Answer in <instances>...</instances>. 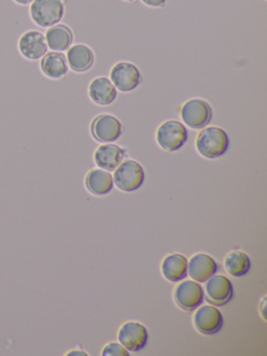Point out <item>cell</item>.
<instances>
[{"label": "cell", "mask_w": 267, "mask_h": 356, "mask_svg": "<svg viewBox=\"0 0 267 356\" xmlns=\"http://www.w3.org/2000/svg\"><path fill=\"white\" fill-rule=\"evenodd\" d=\"M206 282L204 297H206L209 303L216 306H223L233 299V284L227 277L220 274H214Z\"/></svg>", "instance_id": "7"}, {"label": "cell", "mask_w": 267, "mask_h": 356, "mask_svg": "<svg viewBox=\"0 0 267 356\" xmlns=\"http://www.w3.org/2000/svg\"><path fill=\"white\" fill-rule=\"evenodd\" d=\"M118 339L125 349L131 352H139L147 343V329L141 323L129 321L121 325L119 328Z\"/></svg>", "instance_id": "10"}, {"label": "cell", "mask_w": 267, "mask_h": 356, "mask_svg": "<svg viewBox=\"0 0 267 356\" xmlns=\"http://www.w3.org/2000/svg\"><path fill=\"white\" fill-rule=\"evenodd\" d=\"M67 63L73 72H88L94 64L93 51L85 44L73 45L67 53Z\"/></svg>", "instance_id": "18"}, {"label": "cell", "mask_w": 267, "mask_h": 356, "mask_svg": "<svg viewBox=\"0 0 267 356\" xmlns=\"http://www.w3.org/2000/svg\"><path fill=\"white\" fill-rule=\"evenodd\" d=\"M102 356H129V350L125 349L121 343H110L104 346Z\"/></svg>", "instance_id": "22"}, {"label": "cell", "mask_w": 267, "mask_h": 356, "mask_svg": "<svg viewBox=\"0 0 267 356\" xmlns=\"http://www.w3.org/2000/svg\"><path fill=\"white\" fill-rule=\"evenodd\" d=\"M229 139L225 130L217 127H209L200 131L195 141L198 154L207 159H216L227 153Z\"/></svg>", "instance_id": "1"}, {"label": "cell", "mask_w": 267, "mask_h": 356, "mask_svg": "<svg viewBox=\"0 0 267 356\" xmlns=\"http://www.w3.org/2000/svg\"><path fill=\"white\" fill-rule=\"evenodd\" d=\"M173 299L181 309L192 312L204 301V289L195 281L185 280L175 286Z\"/></svg>", "instance_id": "8"}, {"label": "cell", "mask_w": 267, "mask_h": 356, "mask_svg": "<svg viewBox=\"0 0 267 356\" xmlns=\"http://www.w3.org/2000/svg\"><path fill=\"white\" fill-rule=\"evenodd\" d=\"M127 1H135V0H127Z\"/></svg>", "instance_id": "26"}, {"label": "cell", "mask_w": 267, "mask_h": 356, "mask_svg": "<svg viewBox=\"0 0 267 356\" xmlns=\"http://www.w3.org/2000/svg\"><path fill=\"white\" fill-rule=\"evenodd\" d=\"M145 174L139 162L127 159L121 162L114 172L113 182L119 191L133 193L143 185Z\"/></svg>", "instance_id": "2"}, {"label": "cell", "mask_w": 267, "mask_h": 356, "mask_svg": "<svg viewBox=\"0 0 267 356\" xmlns=\"http://www.w3.org/2000/svg\"><path fill=\"white\" fill-rule=\"evenodd\" d=\"M47 47L54 51H67L73 42V34L68 26L56 24L50 26L45 35Z\"/></svg>", "instance_id": "20"}, {"label": "cell", "mask_w": 267, "mask_h": 356, "mask_svg": "<svg viewBox=\"0 0 267 356\" xmlns=\"http://www.w3.org/2000/svg\"><path fill=\"white\" fill-rule=\"evenodd\" d=\"M15 3H18L21 6H27L29 3H33V0H14Z\"/></svg>", "instance_id": "24"}, {"label": "cell", "mask_w": 267, "mask_h": 356, "mask_svg": "<svg viewBox=\"0 0 267 356\" xmlns=\"http://www.w3.org/2000/svg\"><path fill=\"white\" fill-rule=\"evenodd\" d=\"M77 354H81V355H87V354L85 353V352H74V350H72V351L69 352L68 355H77Z\"/></svg>", "instance_id": "25"}, {"label": "cell", "mask_w": 267, "mask_h": 356, "mask_svg": "<svg viewBox=\"0 0 267 356\" xmlns=\"http://www.w3.org/2000/svg\"><path fill=\"white\" fill-rule=\"evenodd\" d=\"M90 130L98 143H114L122 135V124L115 116L102 114L94 118Z\"/></svg>", "instance_id": "9"}, {"label": "cell", "mask_w": 267, "mask_h": 356, "mask_svg": "<svg viewBox=\"0 0 267 356\" xmlns=\"http://www.w3.org/2000/svg\"><path fill=\"white\" fill-rule=\"evenodd\" d=\"M212 116V108L204 99H190L184 104L181 109V118L184 124L194 130H200L208 126Z\"/></svg>", "instance_id": "5"}, {"label": "cell", "mask_w": 267, "mask_h": 356, "mask_svg": "<svg viewBox=\"0 0 267 356\" xmlns=\"http://www.w3.org/2000/svg\"><path fill=\"white\" fill-rule=\"evenodd\" d=\"M31 17L40 28L56 26L64 16L63 0H33L31 3Z\"/></svg>", "instance_id": "3"}, {"label": "cell", "mask_w": 267, "mask_h": 356, "mask_svg": "<svg viewBox=\"0 0 267 356\" xmlns=\"http://www.w3.org/2000/svg\"><path fill=\"white\" fill-rule=\"evenodd\" d=\"M223 266H225L227 274L239 278V277L248 274L250 266H252V262H250L248 254L240 251V250H234L225 256Z\"/></svg>", "instance_id": "21"}, {"label": "cell", "mask_w": 267, "mask_h": 356, "mask_svg": "<svg viewBox=\"0 0 267 356\" xmlns=\"http://www.w3.org/2000/svg\"><path fill=\"white\" fill-rule=\"evenodd\" d=\"M218 270V264L208 254L198 253L188 262V274L196 282H206Z\"/></svg>", "instance_id": "13"}, {"label": "cell", "mask_w": 267, "mask_h": 356, "mask_svg": "<svg viewBox=\"0 0 267 356\" xmlns=\"http://www.w3.org/2000/svg\"><path fill=\"white\" fill-rule=\"evenodd\" d=\"M42 72L45 74L47 78L58 80V79L64 78L68 72V63H67L66 57L64 54L52 53L45 54L42 58L41 63H40Z\"/></svg>", "instance_id": "19"}, {"label": "cell", "mask_w": 267, "mask_h": 356, "mask_svg": "<svg viewBox=\"0 0 267 356\" xmlns=\"http://www.w3.org/2000/svg\"><path fill=\"white\" fill-rule=\"evenodd\" d=\"M163 277L170 282L183 280L188 274V260L181 254H169L161 264Z\"/></svg>", "instance_id": "16"}, {"label": "cell", "mask_w": 267, "mask_h": 356, "mask_svg": "<svg viewBox=\"0 0 267 356\" xmlns=\"http://www.w3.org/2000/svg\"><path fill=\"white\" fill-rule=\"evenodd\" d=\"M156 139L164 151L172 153L179 151L187 143V129L177 120H167L156 130Z\"/></svg>", "instance_id": "4"}, {"label": "cell", "mask_w": 267, "mask_h": 356, "mask_svg": "<svg viewBox=\"0 0 267 356\" xmlns=\"http://www.w3.org/2000/svg\"><path fill=\"white\" fill-rule=\"evenodd\" d=\"M110 76L115 88L121 92L135 90L142 81L141 74L137 66L129 62H119L113 66Z\"/></svg>", "instance_id": "6"}, {"label": "cell", "mask_w": 267, "mask_h": 356, "mask_svg": "<svg viewBox=\"0 0 267 356\" xmlns=\"http://www.w3.org/2000/svg\"><path fill=\"white\" fill-rule=\"evenodd\" d=\"M142 3L147 7L160 8L165 5L166 0H142Z\"/></svg>", "instance_id": "23"}, {"label": "cell", "mask_w": 267, "mask_h": 356, "mask_svg": "<svg viewBox=\"0 0 267 356\" xmlns=\"http://www.w3.org/2000/svg\"><path fill=\"white\" fill-rule=\"evenodd\" d=\"M125 149L116 145H102L94 153V162L98 168L113 172L123 161Z\"/></svg>", "instance_id": "14"}, {"label": "cell", "mask_w": 267, "mask_h": 356, "mask_svg": "<svg viewBox=\"0 0 267 356\" xmlns=\"http://www.w3.org/2000/svg\"><path fill=\"white\" fill-rule=\"evenodd\" d=\"M89 97L96 105L108 106L117 97V89L106 76H98L89 86Z\"/></svg>", "instance_id": "15"}, {"label": "cell", "mask_w": 267, "mask_h": 356, "mask_svg": "<svg viewBox=\"0 0 267 356\" xmlns=\"http://www.w3.org/2000/svg\"><path fill=\"white\" fill-rule=\"evenodd\" d=\"M85 185L90 193L102 197L112 191L114 182L110 172L102 170V168H94L86 176Z\"/></svg>", "instance_id": "17"}, {"label": "cell", "mask_w": 267, "mask_h": 356, "mask_svg": "<svg viewBox=\"0 0 267 356\" xmlns=\"http://www.w3.org/2000/svg\"><path fill=\"white\" fill-rule=\"evenodd\" d=\"M193 324L202 334H216L222 328L223 316L214 306H202L194 312Z\"/></svg>", "instance_id": "11"}, {"label": "cell", "mask_w": 267, "mask_h": 356, "mask_svg": "<svg viewBox=\"0 0 267 356\" xmlns=\"http://www.w3.org/2000/svg\"><path fill=\"white\" fill-rule=\"evenodd\" d=\"M19 51L25 59L35 61L47 53L45 36L38 31H29L19 39Z\"/></svg>", "instance_id": "12"}]
</instances>
